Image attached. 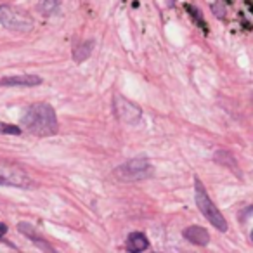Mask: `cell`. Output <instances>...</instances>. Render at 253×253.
<instances>
[{
	"mask_svg": "<svg viewBox=\"0 0 253 253\" xmlns=\"http://www.w3.org/2000/svg\"><path fill=\"white\" fill-rule=\"evenodd\" d=\"M115 115L126 125H139L142 122V109L123 95H115Z\"/></svg>",
	"mask_w": 253,
	"mask_h": 253,
	"instance_id": "8992f818",
	"label": "cell"
},
{
	"mask_svg": "<svg viewBox=\"0 0 253 253\" xmlns=\"http://www.w3.org/2000/svg\"><path fill=\"white\" fill-rule=\"evenodd\" d=\"M0 134H9V135H19L21 134V128L11 123H2L0 122Z\"/></svg>",
	"mask_w": 253,
	"mask_h": 253,
	"instance_id": "4fadbf2b",
	"label": "cell"
},
{
	"mask_svg": "<svg viewBox=\"0 0 253 253\" xmlns=\"http://www.w3.org/2000/svg\"><path fill=\"white\" fill-rule=\"evenodd\" d=\"M252 243H253V231H252Z\"/></svg>",
	"mask_w": 253,
	"mask_h": 253,
	"instance_id": "9a60e30c",
	"label": "cell"
},
{
	"mask_svg": "<svg viewBox=\"0 0 253 253\" xmlns=\"http://www.w3.org/2000/svg\"><path fill=\"white\" fill-rule=\"evenodd\" d=\"M42 84V78L37 75H14L0 78V87H37Z\"/></svg>",
	"mask_w": 253,
	"mask_h": 253,
	"instance_id": "52a82bcc",
	"label": "cell"
},
{
	"mask_svg": "<svg viewBox=\"0 0 253 253\" xmlns=\"http://www.w3.org/2000/svg\"><path fill=\"white\" fill-rule=\"evenodd\" d=\"M194 200H196L198 210L203 213V217L207 218L217 231H220V232L227 231V222H225L224 215L220 213V210H218V208L213 205V201L210 200L203 182H201L198 177L194 179Z\"/></svg>",
	"mask_w": 253,
	"mask_h": 253,
	"instance_id": "7a4b0ae2",
	"label": "cell"
},
{
	"mask_svg": "<svg viewBox=\"0 0 253 253\" xmlns=\"http://www.w3.org/2000/svg\"><path fill=\"white\" fill-rule=\"evenodd\" d=\"M21 125L33 135L49 137L57 134L59 123H57L56 111L47 102H37L26 108L25 115L21 116Z\"/></svg>",
	"mask_w": 253,
	"mask_h": 253,
	"instance_id": "6da1fadb",
	"label": "cell"
},
{
	"mask_svg": "<svg viewBox=\"0 0 253 253\" xmlns=\"http://www.w3.org/2000/svg\"><path fill=\"white\" fill-rule=\"evenodd\" d=\"M59 9V0H39V11L42 16H52Z\"/></svg>",
	"mask_w": 253,
	"mask_h": 253,
	"instance_id": "7c38bea8",
	"label": "cell"
},
{
	"mask_svg": "<svg viewBox=\"0 0 253 253\" xmlns=\"http://www.w3.org/2000/svg\"><path fill=\"white\" fill-rule=\"evenodd\" d=\"M92 47H94V43H92V42H84V43H78V45H75L73 47V59L77 61V63L85 61L88 56H90Z\"/></svg>",
	"mask_w": 253,
	"mask_h": 253,
	"instance_id": "8fae6325",
	"label": "cell"
},
{
	"mask_svg": "<svg viewBox=\"0 0 253 253\" xmlns=\"http://www.w3.org/2000/svg\"><path fill=\"white\" fill-rule=\"evenodd\" d=\"M149 248V241L142 232H132L126 238V250L130 253H142Z\"/></svg>",
	"mask_w": 253,
	"mask_h": 253,
	"instance_id": "30bf717a",
	"label": "cell"
},
{
	"mask_svg": "<svg viewBox=\"0 0 253 253\" xmlns=\"http://www.w3.org/2000/svg\"><path fill=\"white\" fill-rule=\"evenodd\" d=\"M18 231L23 232V234H25L26 238L30 239V241L35 243V245L39 246L40 250H43L45 253H57L56 250H54V246L50 245L49 241H45L42 236L37 234V231L32 227V224H28V222H19V224H18Z\"/></svg>",
	"mask_w": 253,
	"mask_h": 253,
	"instance_id": "ba28073f",
	"label": "cell"
},
{
	"mask_svg": "<svg viewBox=\"0 0 253 253\" xmlns=\"http://www.w3.org/2000/svg\"><path fill=\"white\" fill-rule=\"evenodd\" d=\"M113 173L120 182H141L151 179L155 175V169L148 158H132L116 167Z\"/></svg>",
	"mask_w": 253,
	"mask_h": 253,
	"instance_id": "3957f363",
	"label": "cell"
},
{
	"mask_svg": "<svg viewBox=\"0 0 253 253\" xmlns=\"http://www.w3.org/2000/svg\"><path fill=\"white\" fill-rule=\"evenodd\" d=\"M5 234H7V225L4 222H0V238H4Z\"/></svg>",
	"mask_w": 253,
	"mask_h": 253,
	"instance_id": "5bb4252c",
	"label": "cell"
},
{
	"mask_svg": "<svg viewBox=\"0 0 253 253\" xmlns=\"http://www.w3.org/2000/svg\"><path fill=\"white\" fill-rule=\"evenodd\" d=\"M182 236L191 241L193 245L198 246H207L210 243V234L205 227H200V225H189L182 231Z\"/></svg>",
	"mask_w": 253,
	"mask_h": 253,
	"instance_id": "9c48e42d",
	"label": "cell"
},
{
	"mask_svg": "<svg viewBox=\"0 0 253 253\" xmlns=\"http://www.w3.org/2000/svg\"><path fill=\"white\" fill-rule=\"evenodd\" d=\"M0 25L11 32H30L33 28V19L16 7L0 5Z\"/></svg>",
	"mask_w": 253,
	"mask_h": 253,
	"instance_id": "277c9868",
	"label": "cell"
},
{
	"mask_svg": "<svg viewBox=\"0 0 253 253\" xmlns=\"http://www.w3.org/2000/svg\"><path fill=\"white\" fill-rule=\"evenodd\" d=\"M0 186H9V187H32L33 180L30 175L21 169V167L14 165L11 162L0 160Z\"/></svg>",
	"mask_w": 253,
	"mask_h": 253,
	"instance_id": "5b68a950",
	"label": "cell"
}]
</instances>
